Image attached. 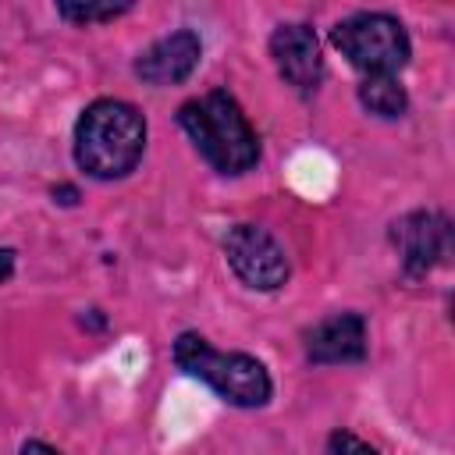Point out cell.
Wrapping results in <instances>:
<instances>
[{"label":"cell","instance_id":"1","mask_svg":"<svg viewBox=\"0 0 455 455\" xmlns=\"http://www.w3.org/2000/svg\"><path fill=\"white\" fill-rule=\"evenodd\" d=\"M149 146L146 114L121 96L89 100L71 128V160L92 181H124L139 171Z\"/></svg>","mask_w":455,"mask_h":455},{"label":"cell","instance_id":"9","mask_svg":"<svg viewBox=\"0 0 455 455\" xmlns=\"http://www.w3.org/2000/svg\"><path fill=\"white\" fill-rule=\"evenodd\" d=\"M203 64V36L188 25L164 32L146 50L135 53L132 75L149 89H174L185 85Z\"/></svg>","mask_w":455,"mask_h":455},{"label":"cell","instance_id":"14","mask_svg":"<svg viewBox=\"0 0 455 455\" xmlns=\"http://www.w3.org/2000/svg\"><path fill=\"white\" fill-rule=\"evenodd\" d=\"M78 323H82L85 331H92V334H103V331H107V313H103L100 306H89V309L78 313Z\"/></svg>","mask_w":455,"mask_h":455},{"label":"cell","instance_id":"12","mask_svg":"<svg viewBox=\"0 0 455 455\" xmlns=\"http://www.w3.org/2000/svg\"><path fill=\"white\" fill-rule=\"evenodd\" d=\"M323 455H380V448L370 444L366 437H359L348 427H334L323 441Z\"/></svg>","mask_w":455,"mask_h":455},{"label":"cell","instance_id":"3","mask_svg":"<svg viewBox=\"0 0 455 455\" xmlns=\"http://www.w3.org/2000/svg\"><path fill=\"white\" fill-rule=\"evenodd\" d=\"M171 363L185 377L206 384L231 409L252 412V409H267L274 402V377L259 355L242 352V348H217L206 334H199L192 327L174 334Z\"/></svg>","mask_w":455,"mask_h":455},{"label":"cell","instance_id":"5","mask_svg":"<svg viewBox=\"0 0 455 455\" xmlns=\"http://www.w3.org/2000/svg\"><path fill=\"white\" fill-rule=\"evenodd\" d=\"M387 245L398 256V270L405 281H423L437 267H444L455 252V224L444 210H405L387 224Z\"/></svg>","mask_w":455,"mask_h":455},{"label":"cell","instance_id":"15","mask_svg":"<svg viewBox=\"0 0 455 455\" xmlns=\"http://www.w3.org/2000/svg\"><path fill=\"white\" fill-rule=\"evenodd\" d=\"M18 274V249L14 245H0V288Z\"/></svg>","mask_w":455,"mask_h":455},{"label":"cell","instance_id":"13","mask_svg":"<svg viewBox=\"0 0 455 455\" xmlns=\"http://www.w3.org/2000/svg\"><path fill=\"white\" fill-rule=\"evenodd\" d=\"M50 203L53 206H64V210H75L82 203V188L75 181H53L50 185Z\"/></svg>","mask_w":455,"mask_h":455},{"label":"cell","instance_id":"6","mask_svg":"<svg viewBox=\"0 0 455 455\" xmlns=\"http://www.w3.org/2000/svg\"><path fill=\"white\" fill-rule=\"evenodd\" d=\"M220 252L228 270L238 277V284L256 295H274L291 281V259L263 224L252 220L231 224L220 238Z\"/></svg>","mask_w":455,"mask_h":455},{"label":"cell","instance_id":"4","mask_svg":"<svg viewBox=\"0 0 455 455\" xmlns=\"http://www.w3.org/2000/svg\"><path fill=\"white\" fill-rule=\"evenodd\" d=\"M327 39L363 78H398L412 60V36L391 11H352L327 28Z\"/></svg>","mask_w":455,"mask_h":455},{"label":"cell","instance_id":"7","mask_svg":"<svg viewBox=\"0 0 455 455\" xmlns=\"http://www.w3.org/2000/svg\"><path fill=\"white\" fill-rule=\"evenodd\" d=\"M270 64L277 78L302 100H313L327 78V60H323V43L309 21H281L274 25L267 39Z\"/></svg>","mask_w":455,"mask_h":455},{"label":"cell","instance_id":"2","mask_svg":"<svg viewBox=\"0 0 455 455\" xmlns=\"http://www.w3.org/2000/svg\"><path fill=\"white\" fill-rule=\"evenodd\" d=\"M174 121L199 160L220 178H245L263 164L259 132L228 85L188 96L185 103H178Z\"/></svg>","mask_w":455,"mask_h":455},{"label":"cell","instance_id":"11","mask_svg":"<svg viewBox=\"0 0 455 455\" xmlns=\"http://www.w3.org/2000/svg\"><path fill=\"white\" fill-rule=\"evenodd\" d=\"M57 18L75 25V28H92V25H110L124 14L135 11V0H57Z\"/></svg>","mask_w":455,"mask_h":455},{"label":"cell","instance_id":"10","mask_svg":"<svg viewBox=\"0 0 455 455\" xmlns=\"http://www.w3.org/2000/svg\"><path fill=\"white\" fill-rule=\"evenodd\" d=\"M355 103L363 107V114H370L377 121H402L412 107L402 78H359Z\"/></svg>","mask_w":455,"mask_h":455},{"label":"cell","instance_id":"8","mask_svg":"<svg viewBox=\"0 0 455 455\" xmlns=\"http://www.w3.org/2000/svg\"><path fill=\"white\" fill-rule=\"evenodd\" d=\"M309 366H363L370 359V320L363 309H334L302 327Z\"/></svg>","mask_w":455,"mask_h":455},{"label":"cell","instance_id":"16","mask_svg":"<svg viewBox=\"0 0 455 455\" xmlns=\"http://www.w3.org/2000/svg\"><path fill=\"white\" fill-rule=\"evenodd\" d=\"M18 455H64V451L53 448V444L43 441V437H25V441L18 444Z\"/></svg>","mask_w":455,"mask_h":455}]
</instances>
